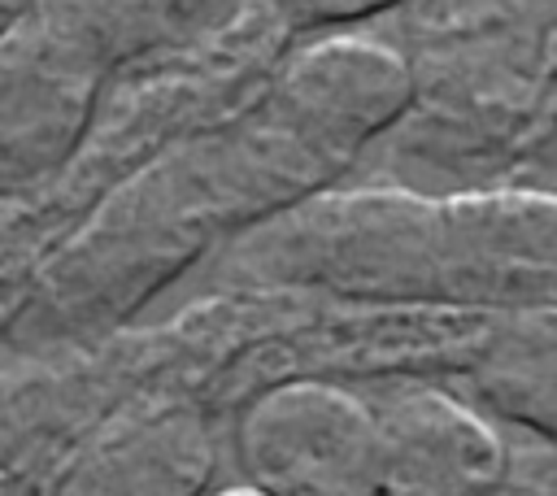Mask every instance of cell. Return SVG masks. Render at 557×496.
Instances as JSON below:
<instances>
[{"label": "cell", "instance_id": "ba28073f", "mask_svg": "<svg viewBox=\"0 0 557 496\" xmlns=\"http://www.w3.org/2000/svg\"><path fill=\"white\" fill-rule=\"evenodd\" d=\"M213 0H44L39 9L91 44L109 65H122L183 30Z\"/></svg>", "mask_w": 557, "mask_h": 496}, {"label": "cell", "instance_id": "5b68a950", "mask_svg": "<svg viewBox=\"0 0 557 496\" xmlns=\"http://www.w3.org/2000/svg\"><path fill=\"white\" fill-rule=\"evenodd\" d=\"M374 409L383 496H496L505 487V439L466 400L440 387H405Z\"/></svg>", "mask_w": 557, "mask_h": 496}, {"label": "cell", "instance_id": "3957f363", "mask_svg": "<svg viewBox=\"0 0 557 496\" xmlns=\"http://www.w3.org/2000/svg\"><path fill=\"white\" fill-rule=\"evenodd\" d=\"M109 61L44 9L4 26L0 178L9 191L57 174L91 126Z\"/></svg>", "mask_w": 557, "mask_h": 496}, {"label": "cell", "instance_id": "9c48e42d", "mask_svg": "<svg viewBox=\"0 0 557 496\" xmlns=\"http://www.w3.org/2000/svg\"><path fill=\"white\" fill-rule=\"evenodd\" d=\"M274 22L287 30H331V26H352L374 13H387L405 0H265Z\"/></svg>", "mask_w": 557, "mask_h": 496}, {"label": "cell", "instance_id": "52a82bcc", "mask_svg": "<svg viewBox=\"0 0 557 496\" xmlns=\"http://www.w3.org/2000/svg\"><path fill=\"white\" fill-rule=\"evenodd\" d=\"M466 374L496 418L557 444V309L492 313Z\"/></svg>", "mask_w": 557, "mask_h": 496}, {"label": "cell", "instance_id": "6da1fadb", "mask_svg": "<svg viewBox=\"0 0 557 496\" xmlns=\"http://www.w3.org/2000/svg\"><path fill=\"white\" fill-rule=\"evenodd\" d=\"M226 265L352 300L557 309V191H318L252 226Z\"/></svg>", "mask_w": 557, "mask_h": 496}, {"label": "cell", "instance_id": "277c9868", "mask_svg": "<svg viewBox=\"0 0 557 496\" xmlns=\"http://www.w3.org/2000/svg\"><path fill=\"white\" fill-rule=\"evenodd\" d=\"M409 61L370 35H322L274 78L270 109L331 165L383 135L413 104Z\"/></svg>", "mask_w": 557, "mask_h": 496}, {"label": "cell", "instance_id": "8992f818", "mask_svg": "<svg viewBox=\"0 0 557 496\" xmlns=\"http://www.w3.org/2000/svg\"><path fill=\"white\" fill-rule=\"evenodd\" d=\"M213 439L191 409L131 418L100 435L57 496H205Z\"/></svg>", "mask_w": 557, "mask_h": 496}, {"label": "cell", "instance_id": "8fae6325", "mask_svg": "<svg viewBox=\"0 0 557 496\" xmlns=\"http://www.w3.org/2000/svg\"><path fill=\"white\" fill-rule=\"evenodd\" d=\"M209 496H265V492H257L252 483H235V487H222V492H209Z\"/></svg>", "mask_w": 557, "mask_h": 496}, {"label": "cell", "instance_id": "7a4b0ae2", "mask_svg": "<svg viewBox=\"0 0 557 496\" xmlns=\"http://www.w3.org/2000/svg\"><path fill=\"white\" fill-rule=\"evenodd\" d=\"M244 483L265 496H383L379 409L326 379H287L235 422Z\"/></svg>", "mask_w": 557, "mask_h": 496}, {"label": "cell", "instance_id": "30bf717a", "mask_svg": "<svg viewBox=\"0 0 557 496\" xmlns=\"http://www.w3.org/2000/svg\"><path fill=\"white\" fill-rule=\"evenodd\" d=\"M44 0H0V9H4V26L9 22H17V17H26L30 9H39Z\"/></svg>", "mask_w": 557, "mask_h": 496}]
</instances>
